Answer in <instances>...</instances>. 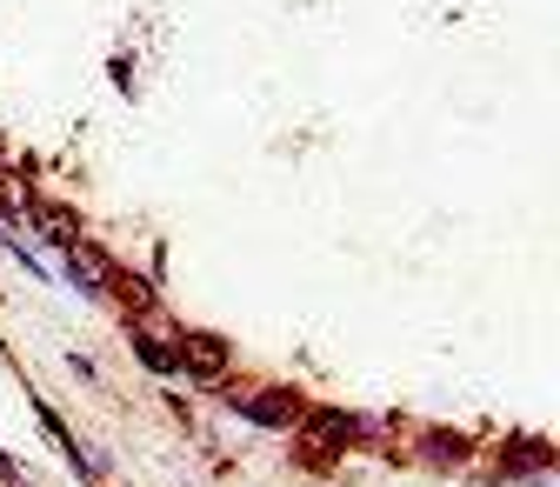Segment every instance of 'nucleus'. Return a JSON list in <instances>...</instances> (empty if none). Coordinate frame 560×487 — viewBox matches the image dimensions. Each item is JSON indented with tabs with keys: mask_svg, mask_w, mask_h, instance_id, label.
<instances>
[{
	"mask_svg": "<svg viewBox=\"0 0 560 487\" xmlns=\"http://www.w3.org/2000/svg\"><path fill=\"white\" fill-rule=\"evenodd\" d=\"M174 355H180L187 381H228V368H234V340L214 334V327H180Z\"/></svg>",
	"mask_w": 560,
	"mask_h": 487,
	"instance_id": "1",
	"label": "nucleus"
},
{
	"mask_svg": "<svg viewBox=\"0 0 560 487\" xmlns=\"http://www.w3.org/2000/svg\"><path fill=\"white\" fill-rule=\"evenodd\" d=\"M241 407H247V421H260V428H294V394L288 387H267V394H234Z\"/></svg>",
	"mask_w": 560,
	"mask_h": 487,
	"instance_id": "2",
	"label": "nucleus"
},
{
	"mask_svg": "<svg viewBox=\"0 0 560 487\" xmlns=\"http://www.w3.org/2000/svg\"><path fill=\"white\" fill-rule=\"evenodd\" d=\"M67 267H74V281H88V288H107L114 281V260L101 254V247H88V241H67Z\"/></svg>",
	"mask_w": 560,
	"mask_h": 487,
	"instance_id": "3",
	"label": "nucleus"
},
{
	"mask_svg": "<svg viewBox=\"0 0 560 487\" xmlns=\"http://www.w3.org/2000/svg\"><path fill=\"white\" fill-rule=\"evenodd\" d=\"M133 355L148 361L154 374H180V355H174V347H167V340H161L154 327H133Z\"/></svg>",
	"mask_w": 560,
	"mask_h": 487,
	"instance_id": "4",
	"label": "nucleus"
},
{
	"mask_svg": "<svg viewBox=\"0 0 560 487\" xmlns=\"http://www.w3.org/2000/svg\"><path fill=\"white\" fill-rule=\"evenodd\" d=\"M314 441H320V448H347V441H354V421L327 407V414H314Z\"/></svg>",
	"mask_w": 560,
	"mask_h": 487,
	"instance_id": "5",
	"label": "nucleus"
},
{
	"mask_svg": "<svg viewBox=\"0 0 560 487\" xmlns=\"http://www.w3.org/2000/svg\"><path fill=\"white\" fill-rule=\"evenodd\" d=\"M107 288H114V294H120L127 308H148V301H154V288H148V281H140V274H114V281H107Z\"/></svg>",
	"mask_w": 560,
	"mask_h": 487,
	"instance_id": "6",
	"label": "nucleus"
},
{
	"mask_svg": "<svg viewBox=\"0 0 560 487\" xmlns=\"http://www.w3.org/2000/svg\"><path fill=\"white\" fill-rule=\"evenodd\" d=\"M428 461H441V467H447V461H467V441H460V434H434V441H428Z\"/></svg>",
	"mask_w": 560,
	"mask_h": 487,
	"instance_id": "7",
	"label": "nucleus"
},
{
	"mask_svg": "<svg viewBox=\"0 0 560 487\" xmlns=\"http://www.w3.org/2000/svg\"><path fill=\"white\" fill-rule=\"evenodd\" d=\"M508 467H547V441H521Z\"/></svg>",
	"mask_w": 560,
	"mask_h": 487,
	"instance_id": "8",
	"label": "nucleus"
},
{
	"mask_svg": "<svg viewBox=\"0 0 560 487\" xmlns=\"http://www.w3.org/2000/svg\"><path fill=\"white\" fill-rule=\"evenodd\" d=\"M0 480H8V487H34V480H27V474H21V467L8 461V454H0Z\"/></svg>",
	"mask_w": 560,
	"mask_h": 487,
	"instance_id": "9",
	"label": "nucleus"
},
{
	"mask_svg": "<svg viewBox=\"0 0 560 487\" xmlns=\"http://www.w3.org/2000/svg\"><path fill=\"white\" fill-rule=\"evenodd\" d=\"M0 167H8V148H0Z\"/></svg>",
	"mask_w": 560,
	"mask_h": 487,
	"instance_id": "10",
	"label": "nucleus"
}]
</instances>
